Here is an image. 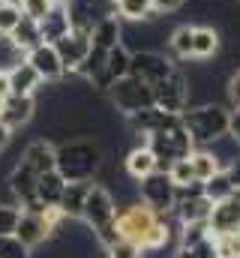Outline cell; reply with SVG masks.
Here are the masks:
<instances>
[{
    "label": "cell",
    "instance_id": "cell-37",
    "mask_svg": "<svg viewBox=\"0 0 240 258\" xmlns=\"http://www.w3.org/2000/svg\"><path fill=\"white\" fill-rule=\"evenodd\" d=\"M225 99H228L231 108H237L240 105V66L228 75V81H225Z\"/></svg>",
    "mask_w": 240,
    "mask_h": 258
},
{
    "label": "cell",
    "instance_id": "cell-3",
    "mask_svg": "<svg viewBox=\"0 0 240 258\" xmlns=\"http://www.w3.org/2000/svg\"><path fill=\"white\" fill-rule=\"evenodd\" d=\"M105 96L120 117H129V114L153 105V84H147L135 75H123L105 90Z\"/></svg>",
    "mask_w": 240,
    "mask_h": 258
},
{
    "label": "cell",
    "instance_id": "cell-8",
    "mask_svg": "<svg viewBox=\"0 0 240 258\" xmlns=\"http://www.w3.org/2000/svg\"><path fill=\"white\" fill-rule=\"evenodd\" d=\"M174 66L177 63L162 51H132L129 54V75H135V78H141L147 84L162 81L165 75L174 72Z\"/></svg>",
    "mask_w": 240,
    "mask_h": 258
},
{
    "label": "cell",
    "instance_id": "cell-39",
    "mask_svg": "<svg viewBox=\"0 0 240 258\" xmlns=\"http://www.w3.org/2000/svg\"><path fill=\"white\" fill-rule=\"evenodd\" d=\"M183 3L186 0H150V6H153L156 15H174L177 9H183Z\"/></svg>",
    "mask_w": 240,
    "mask_h": 258
},
{
    "label": "cell",
    "instance_id": "cell-5",
    "mask_svg": "<svg viewBox=\"0 0 240 258\" xmlns=\"http://www.w3.org/2000/svg\"><path fill=\"white\" fill-rule=\"evenodd\" d=\"M189 102V75L174 66L171 75H165L162 81L153 84V105L168 111V114H180Z\"/></svg>",
    "mask_w": 240,
    "mask_h": 258
},
{
    "label": "cell",
    "instance_id": "cell-25",
    "mask_svg": "<svg viewBox=\"0 0 240 258\" xmlns=\"http://www.w3.org/2000/svg\"><path fill=\"white\" fill-rule=\"evenodd\" d=\"M9 39L15 42V48L18 51H30L33 45H39L42 42V36H39V21H33V18H27V15H21V21L15 24V30L9 33Z\"/></svg>",
    "mask_w": 240,
    "mask_h": 258
},
{
    "label": "cell",
    "instance_id": "cell-1",
    "mask_svg": "<svg viewBox=\"0 0 240 258\" xmlns=\"http://www.w3.org/2000/svg\"><path fill=\"white\" fill-rule=\"evenodd\" d=\"M102 159H105V150L90 135L66 138L54 144V168L63 174V180H93Z\"/></svg>",
    "mask_w": 240,
    "mask_h": 258
},
{
    "label": "cell",
    "instance_id": "cell-42",
    "mask_svg": "<svg viewBox=\"0 0 240 258\" xmlns=\"http://www.w3.org/2000/svg\"><path fill=\"white\" fill-rule=\"evenodd\" d=\"M237 3H240V0H237Z\"/></svg>",
    "mask_w": 240,
    "mask_h": 258
},
{
    "label": "cell",
    "instance_id": "cell-19",
    "mask_svg": "<svg viewBox=\"0 0 240 258\" xmlns=\"http://www.w3.org/2000/svg\"><path fill=\"white\" fill-rule=\"evenodd\" d=\"M72 27H69V15L63 9V3H54L42 18H39V36L42 42H57L60 36H66Z\"/></svg>",
    "mask_w": 240,
    "mask_h": 258
},
{
    "label": "cell",
    "instance_id": "cell-38",
    "mask_svg": "<svg viewBox=\"0 0 240 258\" xmlns=\"http://www.w3.org/2000/svg\"><path fill=\"white\" fill-rule=\"evenodd\" d=\"M189 255H192V258H216V243H213V234H210V237H204L201 243H195V246L189 249Z\"/></svg>",
    "mask_w": 240,
    "mask_h": 258
},
{
    "label": "cell",
    "instance_id": "cell-23",
    "mask_svg": "<svg viewBox=\"0 0 240 258\" xmlns=\"http://www.w3.org/2000/svg\"><path fill=\"white\" fill-rule=\"evenodd\" d=\"M63 186H66L63 174H60L57 168H51V171L39 174V180H36V198H39L45 207H57L60 195H63Z\"/></svg>",
    "mask_w": 240,
    "mask_h": 258
},
{
    "label": "cell",
    "instance_id": "cell-40",
    "mask_svg": "<svg viewBox=\"0 0 240 258\" xmlns=\"http://www.w3.org/2000/svg\"><path fill=\"white\" fill-rule=\"evenodd\" d=\"M9 144H12V129H6L3 123H0V153H3Z\"/></svg>",
    "mask_w": 240,
    "mask_h": 258
},
{
    "label": "cell",
    "instance_id": "cell-16",
    "mask_svg": "<svg viewBox=\"0 0 240 258\" xmlns=\"http://www.w3.org/2000/svg\"><path fill=\"white\" fill-rule=\"evenodd\" d=\"M123 171H126V177H132V180H141V177H147V174L156 171V156L150 153L147 141L132 144V147L126 150V156H123Z\"/></svg>",
    "mask_w": 240,
    "mask_h": 258
},
{
    "label": "cell",
    "instance_id": "cell-2",
    "mask_svg": "<svg viewBox=\"0 0 240 258\" xmlns=\"http://www.w3.org/2000/svg\"><path fill=\"white\" fill-rule=\"evenodd\" d=\"M183 129L192 138V147H207L219 135L228 132V108L222 102H201V105H186L180 111Z\"/></svg>",
    "mask_w": 240,
    "mask_h": 258
},
{
    "label": "cell",
    "instance_id": "cell-20",
    "mask_svg": "<svg viewBox=\"0 0 240 258\" xmlns=\"http://www.w3.org/2000/svg\"><path fill=\"white\" fill-rule=\"evenodd\" d=\"M120 33H123V21H120L117 15L102 18V21L90 30V45L99 48V51H108V48H114L120 42Z\"/></svg>",
    "mask_w": 240,
    "mask_h": 258
},
{
    "label": "cell",
    "instance_id": "cell-32",
    "mask_svg": "<svg viewBox=\"0 0 240 258\" xmlns=\"http://www.w3.org/2000/svg\"><path fill=\"white\" fill-rule=\"evenodd\" d=\"M21 57H24V51H18L15 42L6 33H0V72H6L9 66H15Z\"/></svg>",
    "mask_w": 240,
    "mask_h": 258
},
{
    "label": "cell",
    "instance_id": "cell-35",
    "mask_svg": "<svg viewBox=\"0 0 240 258\" xmlns=\"http://www.w3.org/2000/svg\"><path fill=\"white\" fill-rule=\"evenodd\" d=\"M18 216H21L18 204H0V234H12L18 225Z\"/></svg>",
    "mask_w": 240,
    "mask_h": 258
},
{
    "label": "cell",
    "instance_id": "cell-10",
    "mask_svg": "<svg viewBox=\"0 0 240 258\" xmlns=\"http://www.w3.org/2000/svg\"><path fill=\"white\" fill-rule=\"evenodd\" d=\"M24 60H27V63L39 72L42 84H54V81H60V78H63V72H66L51 42H39V45H33V48L24 54Z\"/></svg>",
    "mask_w": 240,
    "mask_h": 258
},
{
    "label": "cell",
    "instance_id": "cell-29",
    "mask_svg": "<svg viewBox=\"0 0 240 258\" xmlns=\"http://www.w3.org/2000/svg\"><path fill=\"white\" fill-rule=\"evenodd\" d=\"M204 237H210L207 219H201V222H183V225H180V234H177V249H192V246L201 243Z\"/></svg>",
    "mask_w": 240,
    "mask_h": 258
},
{
    "label": "cell",
    "instance_id": "cell-41",
    "mask_svg": "<svg viewBox=\"0 0 240 258\" xmlns=\"http://www.w3.org/2000/svg\"><path fill=\"white\" fill-rule=\"evenodd\" d=\"M0 3H12V6H21V0H0Z\"/></svg>",
    "mask_w": 240,
    "mask_h": 258
},
{
    "label": "cell",
    "instance_id": "cell-11",
    "mask_svg": "<svg viewBox=\"0 0 240 258\" xmlns=\"http://www.w3.org/2000/svg\"><path fill=\"white\" fill-rule=\"evenodd\" d=\"M207 225H210V234H231V231H240V198L237 195H228V198L216 201V204L210 207Z\"/></svg>",
    "mask_w": 240,
    "mask_h": 258
},
{
    "label": "cell",
    "instance_id": "cell-36",
    "mask_svg": "<svg viewBox=\"0 0 240 258\" xmlns=\"http://www.w3.org/2000/svg\"><path fill=\"white\" fill-rule=\"evenodd\" d=\"M51 6H54V0H21V12L33 21H39Z\"/></svg>",
    "mask_w": 240,
    "mask_h": 258
},
{
    "label": "cell",
    "instance_id": "cell-24",
    "mask_svg": "<svg viewBox=\"0 0 240 258\" xmlns=\"http://www.w3.org/2000/svg\"><path fill=\"white\" fill-rule=\"evenodd\" d=\"M210 207H213V201L207 195H195V198L177 201L171 210H174V216H177L180 225H183V222H201V219H207L210 216Z\"/></svg>",
    "mask_w": 240,
    "mask_h": 258
},
{
    "label": "cell",
    "instance_id": "cell-4",
    "mask_svg": "<svg viewBox=\"0 0 240 258\" xmlns=\"http://www.w3.org/2000/svg\"><path fill=\"white\" fill-rule=\"evenodd\" d=\"M63 9L69 15V27L75 33L90 36V30L102 18L117 15V0H63Z\"/></svg>",
    "mask_w": 240,
    "mask_h": 258
},
{
    "label": "cell",
    "instance_id": "cell-27",
    "mask_svg": "<svg viewBox=\"0 0 240 258\" xmlns=\"http://www.w3.org/2000/svg\"><path fill=\"white\" fill-rule=\"evenodd\" d=\"M189 162H192V174H195V180H201V183L219 171V162L213 159V153H210L207 147H195V150L189 153Z\"/></svg>",
    "mask_w": 240,
    "mask_h": 258
},
{
    "label": "cell",
    "instance_id": "cell-26",
    "mask_svg": "<svg viewBox=\"0 0 240 258\" xmlns=\"http://www.w3.org/2000/svg\"><path fill=\"white\" fill-rule=\"evenodd\" d=\"M117 18L120 21H153L159 18L150 6V0H117Z\"/></svg>",
    "mask_w": 240,
    "mask_h": 258
},
{
    "label": "cell",
    "instance_id": "cell-18",
    "mask_svg": "<svg viewBox=\"0 0 240 258\" xmlns=\"http://www.w3.org/2000/svg\"><path fill=\"white\" fill-rule=\"evenodd\" d=\"M93 180H66L63 186V195H60V213L69 216V219H81V207H84V198H87V189H90Z\"/></svg>",
    "mask_w": 240,
    "mask_h": 258
},
{
    "label": "cell",
    "instance_id": "cell-14",
    "mask_svg": "<svg viewBox=\"0 0 240 258\" xmlns=\"http://www.w3.org/2000/svg\"><path fill=\"white\" fill-rule=\"evenodd\" d=\"M54 45V51H57L60 63L66 72H72L75 66L84 60V54L90 51V36H84V33H75V30H69L66 36H60L57 42H51ZM63 72V75H66Z\"/></svg>",
    "mask_w": 240,
    "mask_h": 258
},
{
    "label": "cell",
    "instance_id": "cell-17",
    "mask_svg": "<svg viewBox=\"0 0 240 258\" xmlns=\"http://www.w3.org/2000/svg\"><path fill=\"white\" fill-rule=\"evenodd\" d=\"M219 30L210 24H192V60H210L219 51Z\"/></svg>",
    "mask_w": 240,
    "mask_h": 258
},
{
    "label": "cell",
    "instance_id": "cell-31",
    "mask_svg": "<svg viewBox=\"0 0 240 258\" xmlns=\"http://www.w3.org/2000/svg\"><path fill=\"white\" fill-rule=\"evenodd\" d=\"M168 177H171V183H174V186H183V183H192V180H195L189 156H180V159H174V162H171V168H168Z\"/></svg>",
    "mask_w": 240,
    "mask_h": 258
},
{
    "label": "cell",
    "instance_id": "cell-21",
    "mask_svg": "<svg viewBox=\"0 0 240 258\" xmlns=\"http://www.w3.org/2000/svg\"><path fill=\"white\" fill-rule=\"evenodd\" d=\"M165 48H168V57L174 63H183V60H192V24H180L168 33L165 39Z\"/></svg>",
    "mask_w": 240,
    "mask_h": 258
},
{
    "label": "cell",
    "instance_id": "cell-6",
    "mask_svg": "<svg viewBox=\"0 0 240 258\" xmlns=\"http://www.w3.org/2000/svg\"><path fill=\"white\" fill-rule=\"evenodd\" d=\"M114 216H117V204H114V198L108 192V186L93 180L90 189H87V198H84V207H81V222L90 231H96V228L114 222Z\"/></svg>",
    "mask_w": 240,
    "mask_h": 258
},
{
    "label": "cell",
    "instance_id": "cell-30",
    "mask_svg": "<svg viewBox=\"0 0 240 258\" xmlns=\"http://www.w3.org/2000/svg\"><path fill=\"white\" fill-rule=\"evenodd\" d=\"M0 258H30V246H24L15 234H0Z\"/></svg>",
    "mask_w": 240,
    "mask_h": 258
},
{
    "label": "cell",
    "instance_id": "cell-28",
    "mask_svg": "<svg viewBox=\"0 0 240 258\" xmlns=\"http://www.w3.org/2000/svg\"><path fill=\"white\" fill-rule=\"evenodd\" d=\"M204 195L216 204V201H222V198H228V195H234V183H231V177L225 174V168H219L213 177H207L204 183Z\"/></svg>",
    "mask_w": 240,
    "mask_h": 258
},
{
    "label": "cell",
    "instance_id": "cell-15",
    "mask_svg": "<svg viewBox=\"0 0 240 258\" xmlns=\"http://www.w3.org/2000/svg\"><path fill=\"white\" fill-rule=\"evenodd\" d=\"M12 234H15L24 246H30V249L42 246V243L51 237V231H48V225H45V216H42V213H30V210H21L18 225H15Z\"/></svg>",
    "mask_w": 240,
    "mask_h": 258
},
{
    "label": "cell",
    "instance_id": "cell-7",
    "mask_svg": "<svg viewBox=\"0 0 240 258\" xmlns=\"http://www.w3.org/2000/svg\"><path fill=\"white\" fill-rule=\"evenodd\" d=\"M138 201L153 207L156 213H168L174 207V183L165 171H153L138 180Z\"/></svg>",
    "mask_w": 240,
    "mask_h": 258
},
{
    "label": "cell",
    "instance_id": "cell-12",
    "mask_svg": "<svg viewBox=\"0 0 240 258\" xmlns=\"http://www.w3.org/2000/svg\"><path fill=\"white\" fill-rule=\"evenodd\" d=\"M6 87H9V93H15V96H36V93L42 90V78H39V72H36L33 66L21 57L15 66L6 69Z\"/></svg>",
    "mask_w": 240,
    "mask_h": 258
},
{
    "label": "cell",
    "instance_id": "cell-34",
    "mask_svg": "<svg viewBox=\"0 0 240 258\" xmlns=\"http://www.w3.org/2000/svg\"><path fill=\"white\" fill-rule=\"evenodd\" d=\"M105 255L108 258H141V246H135L132 240L120 237V240H114V243L105 249Z\"/></svg>",
    "mask_w": 240,
    "mask_h": 258
},
{
    "label": "cell",
    "instance_id": "cell-22",
    "mask_svg": "<svg viewBox=\"0 0 240 258\" xmlns=\"http://www.w3.org/2000/svg\"><path fill=\"white\" fill-rule=\"evenodd\" d=\"M36 174L33 171H27L24 165H15L9 174H6V183H9V189L15 192L18 198V204H24V201H30V198H36Z\"/></svg>",
    "mask_w": 240,
    "mask_h": 258
},
{
    "label": "cell",
    "instance_id": "cell-13",
    "mask_svg": "<svg viewBox=\"0 0 240 258\" xmlns=\"http://www.w3.org/2000/svg\"><path fill=\"white\" fill-rule=\"evenodd\" d=\"M18 165H24V168L33 171L36 177L45 174V171H51V168H54V144H51L48 138H36V141H30V144L21 150Z\"/></svg>",
    "mask_w": 240,
    "mask_h": 258
},
{
    "label": "cell",
    "instance_id": "cell-33",
    "mask_svg": "<svg viewBox=\"0 0 240 258\" xmlns=\"http://www.w3.org/2000/svg\"><path fill=\"white\" fill-rule=\"evenodd\" d=\"M21 6H12V3H0V33H12L15 30V24L21 21Z\"/></svg>",
    "mask_w": 240,
    "mask_h": 258
},
{
    "label": "cell",
    "instance_id": "cell-9",
    "mask_svg": "<svg viewBox=\"0 0 240 258\" xmlns=\"http://www.w3.org/2000/svg\"><path fill=\"white\" fill-rule=\"evenodd\" d=\"M36 117V96H15L6 93V99L0 102V123L6 129H21Z\"/></svg>",
    "mask_w": 240,
    "mask_h": 258
}]
</instances>
